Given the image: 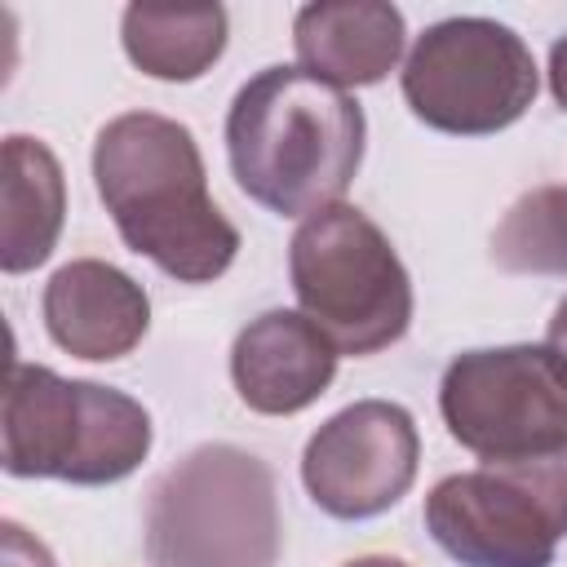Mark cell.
Masks as SVG:
<instances>
[{"mask_svg":"<svg viewBox=\"0 0 567 567\" xmlns=\"http://www.w3.org/2000/svg\"><path fill=\"white\" fill-rule=\"evenodd\" d=\"M93 182L120 239L177 284H213L239 252V230L208 195L195 133L155 111H124L93 142Z\"/></svg>","mask_w":567,"mask_h":567,"instance_id":"1","label":"cell"},{"mask_svg":"<svg viewBox=\"0 0 567 567\" xmlns=\"http://www.w3.org/2000/svg\"><path fill=\"white\" fill-rule=\"evenodd\" d=\"M363 106L301 66L257 71L226 111V159L248 199L279 217L341 204L363 164Z\"/></svg>","mask_w":567,"mask_h":567,"instance_id":"2","label":"cell"},{"mask_svg":"<svg viewBox=\"0 0 567 567\" xmlns=\"http://www.w3.org/2000/svg\"><path fill=\"white\" fill-rule=\"evenodd\" d=\"M4 470L13 478H62L102 487L128 478L151 452V412L97 381L58 377L44 363H9L0 408Z\"/></svg>","mask_w":567,"mask_h":567,"instance_id":"3","label":"cell"},{"mask_svg":"<svg viewBox=\"0 0 567 567\" xmlns=\"http://www.w3.org/2000/svg\"><path fill=\"white\" fill-rule=\"evenodd\" d=\"M284 545L275 474L235 443H199L146 496L155 567H275Z\"/></svg>","mask_w":567,"mask_h":567,"instance_id":"4","label":"cell"},{"mask_svg":"<svg viewBox=\"0 0 567 567\" xmlns=\"http://www.w3.org/2000/svg\"><path fill=\"white\" fill-rule=\"evenodd\" d=\"M288 275L301 315L341 354H377L412 323V279L385 230L354 204L319 208L297 226Z\"/></svg>","mask_w":567,"mask_h":567,"instance_id":"5","label":"cell"},{"mask_svg":"<svg viewBox=\"0 0 567 567\" xmlns=\"http://www.w3.org/2000/svg\"><path fill=\"white\" fill-rule=\"evenodd\" d=\"M540 89L523 35L496 18H443L425 27L403 62V102L412 115L452 137L509 128Z\"/></svg>","mask_w":567,"mask_h":567,"instance_id":"6","label":"cell"},{"mask_svg":"<svg viewBox=\"0 0 567 567\" xmlns=\"http://www.w3.org/2000/svg\"><path fill=\"white\" fill-rule=\"evenodd\" d=\"M439 412L483 465L545 456L567 443V363L549 346L465 350L439 381Z\"/></svg>","mask_w":567,"mask_h":567,"instance_id":"7","label":"cell"},{"mask_svg":"<svg viewBox=\"0 0 567 567\" xmlns=\"http://www.w3.org/2000/svg\"><path fill=\"white\" fill-rule=\"evenodd\" d=\"M416 461L421 439L412 412L390 399H359L310 434L301 483L323 514L363 523L408 496Z\"/></svg>","mask_w":567,"mask_h":567,"instance_id":"8","label":"cell"},{"mask_svg":"<svg viewBox=\"0 0 567 567\" xmlns=\"http://www.w3.org/2000/svg\"><path fill=\"white\" fill-rule=\"evenodd\" d=\"M425 532L461 567H549L563 540L514 465L439 478L425 496Z\"/></svg>","mask_w":567,"mask_h":567,"instance_id":"9","label":"cell"},{"mask_svg":"<svg viewBox=\"0 0 567 567\" xmlns=\"http://www.w3.org/2000/svg\"><path fill=\"white\" fill-rule=\"evenodd\" d=\"M44 328L58 350L93 363H111L137 350L151 328V297L146 288L97 257H75L53 270L44 284Z\"/></svg>","mask_w":567,"mask_h":567,"instance_id":"10","label":"cell"},{"mask_svg":"<svg viewBox=\"0 0 567 567\" xmlns=\"http://www.w3.org/2000/svg\"><path fill=\"white\" fill-rule=\"evenodd\" d=\"M337 359L341 350L301 310H266L239 328L230 346V381L252 412L292 416L332 385Z\"/></svg>","mask_w":567,"mask_h":567,"instance_id":"11","label":"cell"},{"mask_svg":"<svg viewBox=\"0 0 567 567\" xmlns=\"http://www.w3.org/2000/svg\"><path fill=\"white\" fill-rule=\"evenodd\" d=\"M408 22L381 0H319L297 9L292 44L301 71L337 89L385 80L403 58Z\"/></svg>","mask_w":567,"mask_h":567,"instance_id":"12","label":"cell"},{"mask_svg":"<svg viewBox=\"0 0 567 567\" xmlns=\"http://www.w3.org/2000/svg\"><path fill=\"white\" fill-rule=\"evenodd\" d=\"M66 217V177L58 155L27 133L4 137V199H0V266L4 275L49 261Z\"/></svg>","mask_w":567,"mask_h":567,"instance_id":"13","label":"cell"},{"mask_svg":"<svg viewBox=\"0 0 567 567\" xmlns=\"http://www.w3.org/2000/svg\"><path fill=\"white\" fill-rule=\"evenodd\" d=\"M226 31L221 4H128L120 18L128 62L168 84L199 80L226 53Z\"/></svg>","mask_w":567,"mask_h":567,"instance_id":"14","label":"cell"},{"mask_svg":"<svg viewBox=\"0 0 567 567\" xmlns=\"http://www.w3.org/2000/svg\"><path fill=\"white\" fill-rule=\"evenodd\" d=\"M492 257L514 275H567V190L536 186L501 217Z\"/></svg>","mask_w":567,"mask_h":567,"instance_id":"15","label":"cell"},{"mask_svg":"<svg viewBox=\"0 0 567 567\" xmlns=\"http://www.w3.org/2000/svg\"><path fill=\"white\" fill-rule=\"evenodd\" d=\"M0 558H4V567H58L53 554L13 518L0 523Z\"/></svg>","mask_w":567,"mask_h":567,"instance_id":"16","label":"cell"},{"mask_svg":"<svg viewBox=\"0 0 567 567\" xmlns=\"http://www.w3.org/2000/svg\"><path fill=\"white\" fill-rule=\"evenodd\" d=\"M549 93L567 111V35L554 40V49H549Z\"/></svg>","mask_w":567,"mask_h":567,"instance_id":"17","label":"cell"},{"mask_svg":"<svg viewBox=\"0 0 567 567\" xmlns=\"http://www.w3.org/2000/svg\"><path fill=\"white\" fill-rule=\"evenodd\" d=\"M545 346L567 363V297L558 301V310H554V319H549V332H545Z\"/></svg>","mask_w":567,"mask_h":567,"instance_id":"18","label":"cell"},{"mask_svg":"<svg viewBox=\"0 0 567 567\" xmlns=\"http://www.w3.org/2000/svg\"><path fill=\"white\" fill-rule=\"evenodd\" d=\"M341 567H412V563L390 558V554H363V558H350V563H341Z\"/></svg>","mask_w":567,"mask_h":567,"instance_id":"19","label":"cell"}]
</instances>
